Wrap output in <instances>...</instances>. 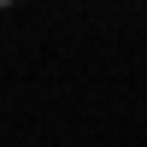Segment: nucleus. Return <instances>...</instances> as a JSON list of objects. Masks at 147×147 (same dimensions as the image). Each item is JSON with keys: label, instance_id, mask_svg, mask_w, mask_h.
I'll use <instances>...</instances> for the list:
<instances>
[]
</instances>
